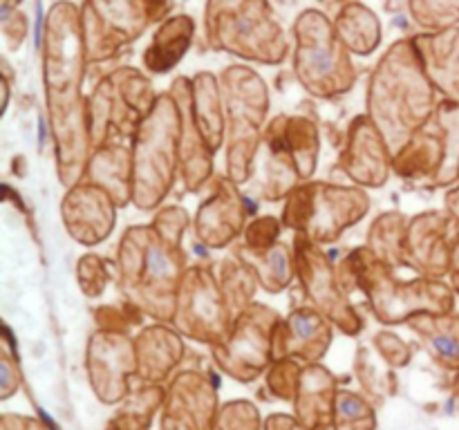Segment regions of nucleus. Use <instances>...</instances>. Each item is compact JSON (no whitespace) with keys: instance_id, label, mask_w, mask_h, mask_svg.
Returning a JSON list of instances; mask_svg holds the SVG:
<instances>
[{"instance_id":"c85d7f7f","label":"nucleus","mask_w":459,"mask_h":430,"mask_svg":"<svg viewBox=\"0 0 459 430\" xmlns=\"http://www.w3.org/2000/svg\"><path fill=\"white\" fill-rule=\"evenodd\" d=\"M195 36V21L188 13H175L160 22L151 45L143 49V70L151 74H169L182 63Z\"/></svg>"},{"instance_id":"7ed1b4c3","label":"nucleus","mask_w":459,"mask_h":430,"mask_svg":"<svg viewBox=\"0 0 459 430\" xmlns=\"http://www.w3.org/2000/svg\"><path fill=\"white\" fill-rule=\"evenodd\" d=\"M336 271L348 294L354 289L366 294L372 314L384 325H403L420 314L455 312L457 294L451 282L424 276L402 280L368 246L350 251Z\"/></svg>"},{"instance_id":"423d86ee","label":"nucleus","mask_w":459,"mask_h":430,"mask_svg":"<svg viewBox=\"0 0 459 430\" xmlns=\"http://www.w3.org/2000/svg\"><path fill=\"white\" fill-rule=\"evenodd\" d=\"M179 133L182 119L175 97L161 92L151 115L142 121L133 143V204L157 211L179 177Z\"/></svg>"},{"instance_id":"b1692460","label":"nucleus","mask_w":459,"mask_h":430,"mask_svg":"<svg viewBox=\"0 0 459 430\" xmlns=\"http://www.w3.org/2000/svg\"><path fill=\"white\" fill-rule=\"evenodd\" d=\"M263 139L291 157L303 182L314 177L321 157V133L309 116L276 115L264 128Z\"/></svg>"},{"instance_id":"ddd939ff","label":"nucleus","mask_w":459,"mask_h":430,"mask_svg":"<svg viewBox=\"0 0 459 430\" xmlns=\"http://www.w3.org/2000/svg\"><path fill=\"white\" fill-rule=\"evenodd\" d=\"M281 314L264 303H254L236 318L224 343L213 345V358L231 379L254 381L273 361V334Z\"/></svg>"},{"instance_id":"49530a36","label":"nucleus","mask_w":459,"mask_h":430,"mask_svg":"<svg viewBox=\"0 0 459 430\" xmlns=\"http://www.w3.org/2000/svg\"><path fill=\"white\" fill-rule=\"evenodd\" d=\"M375 348L381 354V358L393 367H403L411 361V345L403 343L393 331H379L375 336Z\"/></svg>"},{"instance_id":"c756f323","label":"nucleus","mask_w":459,"mask_h":430,"mask_svg":"<svg viewBox=\"0 0 459 430\" xmlns=\"http://www.w3.org/2000/svg\"><path fill=\"white\" fill-rule=\"evenodd\" d=\"M193 83V115L204 134L206 143L213 152L227 143V115H224L222 88L220 76L213 72H197L191 79Z\"/></svg>"},{"instance_id":"e433bc0d","label":"nucleus","mask_w":459,"mask_h":430,"mask_svg":"<svg viewBox=\"0 0 459 430\" xmlns=\"http://www.w3.org/2000/svg\"><path fill=\"white\" fill-rule=\"evenodd\" d=\"M164 401V390L157 383L148 385V388L137 390L133 397L128 399L124 410L115 417V421L110 424L112 430H146L151 424L152 412L157 410V406Z\"/></svg>"},{"instance_id":"bb28decb","label":"nucleus","mask_w":459,"mask_h":430,"mask_svg":"<svg viewBox=\"0 0 459 430\" xmlns=\"http://www.w3.org/2000/svg\"><path fill=\"white\" fill-rule=\"evenodd\" d=\"M85 179L110 193L119 209L133 204V148L124 142H108L94 148Z\"/></svg>"},{"instance_id":"f8f14e48","label":"nucleus","mask_w":459,"mask_h":430,"mask_svg":"<svg viewBox=\"0 0 459 430\" xmlns=\"http://www.w3.org/2000/svg\"><path fill=\"white\" fill-rule=\"evenodd\" d=\"M296 278L300 280L309 305L323 314L343 334L357 336L363 330L361 314L350 303L336 267L321 245L296 233Z\"/></svg>"},{"instance_id":"5fc2aeb1","label":"nucleus","mask_w":459,"mask_h":430,"mask_svg":"<svg viewBox=\"0 0 459 430\" xmlns=\"http://www.w3.org/2000/svg\"><path fill=\"white\" fill-rule=\"evenodd\" d=\"M318 3H323V4H327V7H332V4H345V3H350V0H318Z\"/></svg>"},{"instance_id":"603ef678","label":"nucleus","mask_w":459,"mask_h":430,"mask_svg":"<svg viewBox=\"0 0 459 430\" xmlns=\"http://www.w3.org/2000/svg\"><path fill=\"white\" fill-rule=\"evenodd\" d=\"M451 278H459V233H457V240L455 246H453V260H451Z\"/></svg>"},{"instance_id":"a18cd8bd","label":"nucleus","mask_w":459,"mask_h":430,"mask_svg":"<svg viewBox=\"0 0 459 430\" xmlns=\"http://www.w3.org/2000/svg\"><path fill=\"white\" fill-rule=\"evenodd\" d=\"M258 410L249 401L227 403L215 419V430H258Z\"/></svg>"},{"instance_id":"6ab92c4d","label":"nucleus","mask_w":459,"mask_h":430,"mask_svg":"<svg viewBox=\"0 0 459 430\" xmlns=\"http://www.w3.org/2000/svg\"><path fill=\"white\" fill-rule=\"evenodd\" d=\"M117 202L97 184L83 182L67 188L61 202V218L67 236L83 246H97L110 237L117 224Z\"/></svg>"},{"instance_id":"09e8293b","label":"nucleus","mask_w":459,"mask_h":430,"mask_svg":"<svg viewBox=\"0 0 459 430\" xmlns=\"http://www.w3.org/2000/svg\"><path fill=\"white\" fill-rule=\"evenodd\" d=\"M21 385V372H18V366L13 363L12 354L4 349L3 352V379H0V388H3V399L12 397L13 390Z\"/></svg>"},{"instance_id":"f257e3e1","label":"nucleus","mask_w":459,"mask_h":430,"mask_svg":"<svg viewBox=\"0 0 459 430\" xmlns=\"http://www.w3.org/2000/svg\"><path fill=\"white\" fill-rule=\"evenodd\" d=\"M437 103V90L421 65L412 36L394 40L372 70L366 94V115L381 130L393 155L429 124Z\"/></svg>"},{"instance_id":"ea45409f","label":"nucleus","mask_w":459,"mask_h":430,"mask_svg":"<svg viewBox=\"0 0 459 430\" xmlns=\"http://www.w3.org/2000/svg\"><path fill=\"white\" fill-rule=\"evenodd\" d=\"M281 228H282V219H278L276 215H260V218H254L251 222H247L245 233V245L240 246V251L251 255H260L267 254L272 246H276L278 237H281Z\"/></svg>"},{"instance_id":"0eeeda50","label":"nucleus","mask_w":459,"mask_h":430,"mask_svg":"<svg viewBox=\"0 0 459 430\" xmlns=\"http://www.w3.org/2000/svg\"><path fill=\"white\" fill-rule=\"evenodd\" d=\"M291 70L300 88L314 99H336L357 83L352 52L336 34L334 21L321 9H305L296 16Z\"/></svg>"},{"instance_id":"7c9ffc66","label":"nucleus","mask_w":459,"mask_h":430,"mask_svg":"<svg viewBox=\"0 0 459 430\" xmlns=\"http://www.w3.org/2000/svg\"><path fill=\"white\" fill-rule=\"evenodd\" d=\"M426 352L446 370H459V314H420L408 321Z\"/></svg>"},{"instance_id":"aec40b11","label":"nucleus","mask_w":459,"mask_h":430,"mask_svg":"<svg viewBox=\"0 0 459 430\" xmlns=\"http://www.w3.org/2000/svg\"><path fill=\"white\" fill-rule=\"evenodd\" d=\"M170 94L175 97L182 119L179 133V179L188 193H197L213 179V157L193 115V83L188 76H178L170 83Z\"/></svg>"},{"instance_id":"20e7f679","label":"nucleus","mask_w":459,"mask_h":430,"mask_svg":"<svg viewBox=\"0 0 459 430\" xmlns=\"http://www.w3.org/2000/svg\"><path fill=\"white\" fill-rule=\"evenodd\" d=\"M40 58L49 130L88 116L83 81L90 61L81 9L70 0H56L49 7L43 25Z\"/></svg>"},{"instance_id":"5701e85b","label":"nucleus","mask_w":459,"mask_h":430,"mask_svg":"<svg viewBox=\"0 0 459 430\" xmlns=\"http://www.w3.org/2000/svg\"><path fill=\"white\" fill-rule=\"evenodd\" d=\"M446 146L437 121L430 116L426 125H421L402 148L393 155V173L412 186L435 188L439 173H442Z\"/></svg>"},{"instance_id":"8fccbe9b","label":"nucleus","mask_w":459,"mask_h":430,"mask_svg":"<svg viewBox=\"0 0 459 430\" xmlns=\"http://www.w3.org/2000/svg\"><path fill=\"white\" fill-rule=\"evenodd\" d=\"M175 0H146L148 16H151V22H164L169 18V13L173 12Z\"/></svg>"},{"instance_id":"c9c22d12","label":"nucleus","mask_w":459,"mask_h":430,"mask_svg":"<svg viewBox=\"0 0 459 430\" xmlns=\"http://www.w3.org/2000/svg\"><path fill=\"white\" fill-rule=\"evenodd\" d=\"M433 119L442 128L444 146H446V157L435 188H446L459 182V103L442 99L435 108Z\"/></svg>"},{"instance_id":"4be33fe9","label":"nucleus","mask_w":459,"mask_h":430,"mask_svg":"<svg viewBox=\"0 0 459 430\" xmlns=\"http://www.w3.org/2000/svg\"><path fill=\"white\" fill-rule=\"evenodd\" d=\"M332 343V322L318 309L296 307L282 318L273 334V361L278 358H305L316 363L325 357Z\"/></svg>"},{"instance_id":"cd10ccee","label":"nucleus","mask_w":459,"mask_h":430,"mask_svg":"<svg viewBox=\"0 0 459 430\" xmlns=\"http://www.w3.org/2000/svg\"><path fill=\"white\" fill-rule=\"evenodd\" d=\"M336 379L323 366L303 367L299 392H296V419L307 430H325L334 419Z\"/></svg>"},{"instance_id":"4468645a","label":"nucleus","mask_w":459,"mask_h":430,"mask_svg":"<svg viewBox=\"0 0 459 430\" xmlns=\"http://www.w3.org/2000/svg\"><path fill=\"white\" fill-rule=\"evenodd\" d=\"M79 9L90 63L119 56L151 25L146 0H83Z\"/></svg>"},{"instance_id":"72a5a7b5","label":"nucleus","mask_w":459,"mask_h":430,"mask_svg":"<svg viewBox=\"0 0 459 430\" xmlns=\"http://www.w3.org/2000/svg\"><path fill=\"white\" fill-rule=\"evenodd\" d=\"M218 280L224 298H227L229 312L236 321L249 305H254V296L260 287L258 273L240 251H233V254L224 255L220 262Z\"/></svg>"},{"instance_id":"dca6fc26","label":"nucleus","mask_w":459,"mask_h":430,"mask_svg":"<svg viewBox=\"0 0 459 430\" xmlns=\"http://www.w3.org/2000/svg\"><path fill=\"white\" fill-rule=\"evenodd\" d=\"M247 228V204L240 188L229 175H213L211 191L197 206L193 233L206 249L233 245Z\"/></svg>"},{"instance_id":"37998d69","label":"nucleus","mask_w":459,"mask_h":430,"mask_svg":"<svg viewBox=\"0 0 459 430\" xmlns=\"http://www.w3.org/2000/svg\"><path fill=\"white\" fill-rule=\"evenodd\" d=\"M151 224L164 240H169L175 246H182L184 233L191 227V215L182 206H161V209H157Z\"/></svg>"},{"instance_id":"39448f33","label":"nucleus","mask_w":459,"mask_h":430,"mask_svg":"<svg viewBox=\"0 0 459 430\" xmlns=\"http://www.w3.org/2000/svg\"><path fill=\"white\" fill-rule=\"evenodd\" d=\"M204 34L211 49L247 63L281 65L290 40L269 0H206Z\"/></svg>"},{"instance_id":"412c9836","label":"nucleus","mask_w":459,"mask_h":430,"mask_svg":"<svg viewBox=\"0 0 459 430\" xmlns=\"http://www.w3.org/2000/svg\"><path fill=\"white\" fill-rule=\"evenodd\" d=\"M215 408L218 397L209 379L195 372H184L173 381L164 399L161 430H211Z\"/></svg>"},{"instance_id":"de8ad7c7","label":"nucleus","mask_w":459,"mask_h":430,"mask_svg":"<svg viewBox=\"0 0 459 430\" xmlns=\"http://www.w3.org/2000/svg\"><path fill=\"white\" fill-rule=\"evenodd\" d=\"M27 30H30L27 16L22 12H18V9H13L12 13L3 16V36L12 52L22 47V43H25L27 39Z\"/></svg>"},{"instance_id":"f704fd0d","label":"nucleus","mask_w":459,"mask_h":430,"mask_svg":"<svg viewBox=\"0 0 459 430\" xmlns=\"http://www.w3.org/2000/svg\"><path fill=\"white\" fill-rule=\"evenodd\" d=\"M240 251V249H238ZM247 260H249L251 267L258 273L260 287L269 294H281L287 287L294 282L296 278V254L294 246L285 245V242H278L276 246L267 251V254L251 255L240 251Z\"/></svg>"},{"instance_id":"864d4df0","label":"nucleus","mask_w":459,"mask_h":430,"mask_svg":"<svg viewBox=\"0 0 459 430\" xmlns=\"http://www.w3.org/2000/svg\"><path fill=\"white\" fill-rule=\"evenodd\" d=\"M22 0H0V12H3V16H7V13H12L13 9H18V4H21Z\"/></svg>"},{"instance_id":"3c124183","label":"nucleus","mask_w":459,"mask_h":430,"mask_svg":"<svg viewBox=\"0 0 459 430\" xmlns=\"http://www.w3.org/2000/svg\"><path fill=\"white\" fill-rule=\"evenodd\" d=\"M444 206H446L448 213H451L453 219L459 224V182L453 184L446 191V195H444Z\"/></svg>"},{"instance_id":"f03ea898","label":"nucleus","mask_w":459,"mask_h":430,"mask_svg":"<svg viewBox=\"0 0 459 430\" xmlns=\"http://www.w3.org/2000/svg\"><path fill=\"white\" fill-rule=\"evenodd\" d=\"M186 269L184 246L170 245L152 224L128 227L117 246L121 294L157 322H173L179 282Z\"/></svg>"},{"instance_id":"9b49d317","label":"nucleus","mask_w":459,"mask_h":430,"mask_svg":"<svg viewBox=\"0 0 459 430\" xmlns=\"http://www.w3.org/2000/svg\"><path fill=\"white\" fill-rule=\"evenodd\" d=\"M233 316L218 276L209 264H193L184 271L175 305L173 325L182 336L206 345H220L233 330Z\"/></svg>"},{"instance_id":"79ce46f5","label":"nucleus","mask_w":459,"mask_h":430,"mask_svg":"<svg viewBox=\"0 0 459 430\" xmlns=\"http://www.w3.org/2000/svg\"><path fill=\"white\" fill-rule=\"evenodd\" d=\"M300 374H303V367L294 358H278L269 370L267 385L278 399H296Z\"/></svg>"},{"instance_id":"a19ab883","label":"nucleus","mask_w":459,"mask_h":430,"mask_svg":"<svg viewBox=\"0 0 459 430\" xmlns=\"http://www.w3.org/2000/svg\"><path fill=\"white\" fill-rule=\"evenodd\" d=\"M76 282L88 298H99L110 282L108 260L99 254H83L76 262Z\"/></svg>"},{"instance_id":"9d476101","label":"nucleus","mask_w":459,"mask_h":430,"mask_svg":"<svg viewBox=\"0 0 459 430\" xmlns=\"http://www.w3.org/2000/svg\"><path fill=\"white\" fill-rule=\"evenodd\" d=\"M160 94L146 72L137 67H117L103 76L88 97V125L92 146L108 142H133L142 121L151 115Z\"/></svg>"},{"instance_id":"1a4fd4ad","label":"nucleus","mask_w":459,"mask_h":430,"mask_svg":"<svg viewBox=\"0 0 459 430\" xmlns=\"http://www.w3.org/2000/svg\"><path fill=\"white\" fill-rule=\"evenodd\" d=\"M370 211L366 188L348 184L309 182L299 184L282 204V227L300 233L316 245H332L348 228L357 227Z\"/></svg>"},{"instance_id":"a878e982","label":"nucleus","mask_w":459,"mask_h":430,"mask_svg":"<svg viewBox=\"0 0 459 430\" xmlns=\"http://www.w3.org/2000/svg\"><path fill=\"white\" fill-rule=\"evenodd\" d=\"M134 352H137V374L148 383H160L182 361V334L169 327V322L143 327L134 339Z\"/></svg>"},{"instance_id":"4c0bfd02","label":"nucleus","mask_w":459,"mask_h":430,"mask_svg":"<svg viewBox=\"0 0 459 430\" xmlns=\"http://www.w3.org/2000/svg\"><path fill=\"white\" fill-rule=\"evenodd\" d=\"M412 22L424 31H444L459 25V0H408Z\"/></svg>"},{"instance_id":"c03bdc74","label":"nucleus","mask_w":459,"mask_h":430,"mask_svg":"<svg viewBox=\"0 0 459 430\" xmlns=\"http://www.w3.org/2000/svg\"><path fill=\"white\" fill-rule=\"evenodd\" d=\"M94 321H97L99 330H110V331H124L128 334V330L133 325H137L139 318H142V309L134 307L133 303H126L124 307H115V305H103L92 312Z\"/></svg>"},{"instance_id":"2f4dec72","label":"nucleus","mask_w":459,"mask_h":430,"mask_svg":"<svg viewBox=\"0 0 459 430\" xmlns=\"http://www.w3.org/2000/svg\"><path fill=\"white\" fill-rule=\"evenodd\" d=\"M332 21H334L339 39L357 56H370L381 45L384 30H381L379 16L361 0H350V3L341 4Z\"/></svg>"},{"instance_id":"393cba45","label":"nucleus","mask_w":459,"mask_h":430,"mask_svg":"<svg viewBox=\"0 0 459 430\" xmlns=\"http://www.w3.org/2000/svg\"><path fill=\"white\" fill-rule=\"evenodd\" d=\"M426 74L442 99L459 103V25L412 36Z\"/></svg>"},{"instance_id":"473e14b6","label":"nucleus","mask_w":459,"mask_h":430,"mask_svg":"<svg viewBox=\"0 0 459 430\" xmlns=\"http://www.w3.org/2000/svg\"><path fill=\"white\" fill-rule=\"evenodd\" d=\"M408 224H411V218H406L402 211H385V213L377 215L368 228L366 246L393 271L408 267Z\"/></svg>"},{"instance_id":"a211bd4d","label":"nucleus","mask_w":459,"mask_h":430,"mask_svg":"<svg viewBox=\"0 0 459 430\" xmlns=\"http://www.w3.org/2000/svg\"><path fill=\"white\" fill-rule=\"evenodd\" d=\"M339 166L352 184L361 188H381L388 184L393 175V150L368 115L350 121Z\"/></svg>"},{"instance_id":"6e6552de","label":"nucleus","mask_w":459,"mask_h":430,"mask_svg":"<svg viewBox=\"0 0 459 430\" xmlns=\"http://www.w3.org/2000/svg\"><path fill=\"white\" fill-rule=\"evenodd\" d=\"M227 115V175L242 186L254 175L272 99L263 76L251 65H229L220 72Z\"/></svg>"},{"instance_id":"2eb2a0df","label":"nucleus","mask_w":459,"mask_h":430,"mask_svg":"<svg viewBox=\"0 0 459 430\" xmlns=\"http://www.w3.org/2000/svg\"><path fill=\"white\" fill-rule=\"evenodd\" d=\"M88 376L97 397L117 403L128 392V379L137 372L134 340L124 331L97 330L88 340Z\"/></svg>"},{"instance_id":"f3484780","label":"nucleus","mask_w":459,"mask_h":430,"mask_svg":"<svg viewBox=\"0 0 459 430\" xmlns=\"http://www.w3.org/2000/svg\"><path fill=\"white\" fill-rule=\"evenodd\" d=\"M459 224L448 211H424L411 218L406 236L408 267L424 278H439L451 273L453 246Z\"/></svg>"},{"instance_id":"58836bf2","label":"nucleus","mask_w":459,"mask_h":430,"mask_svg":"<svg viewBox=\"0 0 459 430\" xmlns=\"http://www.w3.org/2000/svg\"><path fill=\"white\" fill-rule=\"evenodd\" d=\"M334 426L336 430H375L377 419L370 403L359 394L343 392L336 394L334 403Z\"/></svg>"},{"instance_id":"6e6d98bb","label":"nucleus","mask_w":459,"mask_h":430,"mask_svg":"<svg viewBox=\"0 0 459 430\" xmlns=\"http://www.w3.org/2000/svg\"><path fill=\"white\" fill-rule=\"evenodd\" d=\"M451 285H453V289H455V294L459 298V278H451Z\"/></svg>"}]
</instances>
